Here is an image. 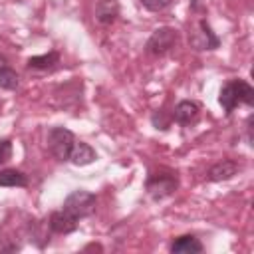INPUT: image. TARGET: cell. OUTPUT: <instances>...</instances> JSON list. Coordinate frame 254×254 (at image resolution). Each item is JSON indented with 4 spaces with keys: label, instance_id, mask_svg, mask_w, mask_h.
<instances>
[{
    "label": "cell",
    "instance_id": "2e32d148",
    "mask_svg": "<svg viewBox=\"0 0 254 254\" xmlns=\"http://www.w3.org/2000/svg\"><path fill=\"white\" fill-rule=\"evenodd\" d=\"M143 4V8H147L149 12H161L167 6H171L173 0H139Z\"/></svg>",
    "mask_w": 254,
    "mask_h": 254
},
{
    "label": "cell",
    "instance_id": "277c9868",
    "mask_svg": "<svg viewBox=\"0 0 254 254\" xmlns=\"http://www.w3.org/2000/svg\"><path fill=\"white\" fill-rule=\"evenodd\" d=\"M177 42H179V32L175 28H159L147 40L145 50L153 56H165L177 46Z\"/></svg>",
    "mask_w": 254,
    "mask_h": 254
},
{
    "label": "cell",
    "instance_id": "ba28073f",
    "mask_svg": "<svg viewBox=\"0 0 254 254\" xmlns=\"http://www.w3.org/2000/svg\"><path fill=\"white\" fill-rule=\"evenodd\" d=\"M238 171H240V165H238L236 161H232V159H222V161L214 163V165L208 169L206 177H208V181L218 183V181H226V179L234 177Z\"/></svg>",
    "mask_w": 254,
    "mask_h": 254
},
{
    "label": "cell",
    "instance_id": "9c48e42d",
    "mask_svg": "<svg viewBox=\"0 0 254 254\" xmlns=\"http://www.w3.org/2000/svg\"><path fill=\"white\" fill-rule=\"evenodd\" d=\"M198 113H200L198 103L185 99V101H179L177 103V107L173 111V119L177 123H181V125H190V123H194L198 119Z\"/></svg>",
    "mask_w": 254,
    "mask_h": 254
},
{
    "label": "cell",
    "instance_id": "52a82bcc",
    "mask_svg": "<svg viewBox=\"0 0 254 254\" xmlns=\"http://www.w3.org/2000/svg\"><path fill=\"white\" fill-rule=\"evenodd\" d=\"M50 228L56 232V234H69L77 228V218L73 214H69L67 210H56L52 212L50 216Z\"/></svg>",
    "mask_w": 254,
    "mask_h": 254
},
{
    "label": "cell",
    "instance_id": "e0dca14e",
    "mask_svg": "<svg viewBox=\"0 0 254 254\" xmlns=\"http://www.w3.org/2000/svg\"><path fill=\"white\" fill-rule=\"evenodd\" d=\"M10 157H12V143L8 139H4V141H0V165L10 161Z\"/></svg>",
    "mask_w": 254,
    "mask_h": 254
},
{
    "label": "cell",
    "instance_id": "8fae6325",
    "mask_svg": "<svg viewBox=\"0 0 254 254\" xmlns=\"http://www.w3.org/2000/svg\"><path fill=\"white\" fill-rule=\"evenodd\" d=\"M171 252L173 254H198V252H202V244L198 238L185 234V236H179L171 244Z\"/></svg>",
    "mask_w": 254,
    "mask_h": 254
},
{
    "label": "cell",
    "instance_id": "5bb4252c",
    "mask_svg": "<svg viewBox=\"0 0 254 254\" xmlns=\"http://www.w3.org/2000/svg\"><path fill=\"white\" fill-rule=\"evenodd\" d=\"M0 187H28V177L16 169L0 171Z\"/></svg>",
    "mask_w": 254,
    "mask_h": 254
},
{
    "label": "cell",
    "instance_id": "6da1fadb",
    "mask_svg": "<svg viewBox=\"0 0 254 254\" xmlns=\"http://www.w3.org/2000/svg\"><path fill=\"white\" fill-rule=\"evenodd\" d=\"M218 101L226 113H232L234 107H238L240 103H244V105L254 103V89L244 79H230L228 83L222 85V89L218 93Z\"/></svg>",
    "mask_w": 254,
    "mask_h": 254
},
{
    "label": "cell",
    "instance_id": "7a4b0ae2",
    "mask_svg": "<svg viewBox=\"0 0 254 254\" xmlns=\"http://www.w3.org/2000/svg\"><path fill=\"white\" fill-rule=\"evenodd\" d=\"M95 202H97V200H95V194H93V192L79 189V190H71V192L65 196V200H64V210H67L69 214H73V216L79 220V218L89 216V214L95 210Z\"/></svg>",
    "mask_w": 254,
    "mask_h": 254
},
{
    "label": "cell",
    "instance_id": "4fadbf2b",
    "mask_svg": "<svg viewBox=\"0 0 254 254\" xmlns=\"http://www.w3.org/2000/svg\"><path fill=\"white\" fill-rule=\"evenodd\" d=\"M20 83L18 73L10 67V64L6 62V58L0 54V87L2 89H16Z\"/></svg>",
    "mask_w": 254,
    "mask_h": 254
},
{
    "label": "cell",
    "instance_id": "7c38bea8",
    "mask_svg": "<svg viewBox=\"0 0 254 254\" xmlns=\"http://www.w3.org/2000/svg\"><path fill=\"white\" fill-rule=\"evenodd\" d=\"M117 16H119V4H117V0H99V4L95 8L97 22L111 24V22H115Z\"/></svg>",
    "mask_w": 254,
    "mask_h": 254
},
{
    "label": "cell",
    "instance_id": "9a60e30c",
    "mask_svg": "<svg viewBox=\"0 0 254 254\" xmlns=\"http://www.w3.org/2000/svg\"><path fill=\"white\" fill-rule=\"evenodd\" d=\"M58 62H60V56L56 52H50V54H44V56H32L28 60V67H34V69H52Z\"/></svg>",
    "mask_w": 254,
    "mask_h": 254
},
{
    "label": "cell",
    "instance_id": "3957f363",
    "mask_svg": "<svg viewBox=\"0 0 254 254\" xmlns=\"http://www.w3.org/2000/svg\"><path fill=\"white\" fill-rule=\"evenodd\" d=\"M73 143H75V137L65 127H52L48 131V147L58 161H69Z\"/></svg>",
    "mask_w": 254,
    "mask_h": 254
},
{
    "label": "cell",
    "instance_id": "5b68a950",
    "mask_svg": "<svg viewBox=\"0 0 254 254\" xmlns=\"http://www.w3.org/2000/svg\"><path fill=\"white\" fill-rule=\"evenodd\" d=\"M177 185H179L177 177H173V175H151L147 179V192L151 194V198L161 200V198H167L169 194H173Z\"/></svg>",
    "mask_w": 254,
    "mask_h": 254
},
{
    "label": "cell",
    "instance_id": "30bf717a",
    "mask_svg": "<svg viewBox=\"0 0 254 254\" xmlns=\"http://www.w3.org/2000/svg\"><path fill=\"white\" fill-rule=\"evenodd\" d=\"M97 159V153L93 151L91 145L87 143H81V141H75L73 147H71V153H69V161L77 167H83V165H89Z\"/></svg>",
    "mask_w": 254,
    "mask_h": 254
},
{
    "label": "cell",
    "instance_id": "8992f818",
    "mask_svg": "<svg viewBox=\"0 0 254 254\" xmlns=\"http://www.w3.org/2000/svg\"><path fill=\"white\" fill-rule=\"evenodd\" d=\"M190 42H192V46L196 50H214L220 44V40L214 36V32L210 30V26H208L206 20H200L198 22V32L190 38Z\"/></svg>",
    "mask_w": 254,
    "mask_h": 254
}]
</instances>
